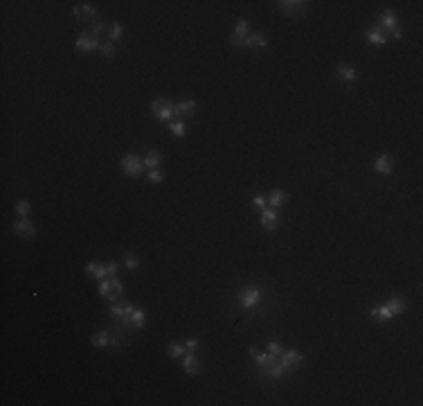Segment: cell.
Segmentation results:
<instances>
[{"label":"cell","instance_id":"6da1fadb","mask_svg":"<svg viewBox=\"0 0 423 406\" xmlns=\"http://www.w3.org/2000/svg\"><path fill=\"white\" fill-rule=\"evenodd\" d=\"M237 300L239 307L243 311H252L259 307V303L264 300V289L257 287V284H248V287H241L237 291Z\"/></svg>","mask_w":423,"mask_h":406},{"label":"cell","instance_id":"7a4b0ae2","mask_svg":"<svg viewBox=\"0 0 423 406\" xmlns=\"http://www.w3.org/2000/svg\"><path fill=\"white\" fill-rule=\"evenodd\" d=\"M133 307L131 303H111L108 307V314L115 323H120V327H131V314H133Z\"/></svg>","mask_w":423,"mask_h":406},{"label":"cell","instance_id":"3957f363","mask_svg":"<svg viewBox=\"0 0 423 406\" xmlns=\"http://www.w3.org/2000/svg\"><path fill=\"white\" fill-rule=\"evenodd\" d=\"M120 167H122V171L126 174V176L135 178V176H142L144 171V158H140L138 154H126L120 161Z\"/></svg>","mask_w":423,"mask_h":406},{"label":"cell","instance_id":"277c9868","mask_svg":"<svg viewBox=\"0 0 423 406\" xmlns=\"http://www.w3.org/2000/svg\"><path fill=\"white\" fill-rule=\"evenodd\" d=\"M151 113L155 120H174L176 118V104L169 100H155L151 102Z\"/></svg>","mask_w":423,"mask_h":406},{"label":"cell","instance_id":"5b68a950","mask_svg":"<svg viewBox=\"0 0 423 406\" xmlns=\"http://www.w3.org/2000/svg\"><path fill=\"white\" fill-rule=\"evenodd\" d=\"M99 45L101 41L92 32H81L77 36V41H74V50L77 52H95V50H99Z\"/></svg>","mask_w":423,"mask_h":406},{"label":"cell","instance_id":"8992f818","mask_svg":"<svg viewBox=\"0 0 423 406\" xmlns=\"http://www.w3.org/2000/svg\"><path fill=\"white\" fill-rule=\"evenodd\" d=\"M306 9H308V2H302V0H281L279 2V11L284 16H291V18L304 16Z\"/></svg>","mask_w":423,"mask_h":406},{"label":"cell","instance_id":"52a82bcc","mask_svg":"<svg viewBox=\"0 0 423 406\" xmlns=\"http://www.w3.org/2000/svg\"><path fill=\"white\" fill-rule=\"evenodd\" d=\"M248 25H250V23L245 21V18H241V21L237 23L234 32L230 34V43H232L234 48H245V38H248Z\"/></svg>","mask_w":423,"mask_h":406},{"label":"cell","instance_id":"ba28073f","mask_svg":"<svg viewBox=\"0 0 423 406\" xmlns=\"http://www.w3.org/2000/svg\"><path fill=\"white\" fill-rule=\"evenodd\" d=\"M11 230L16 233L18 237H23V239H34L36 237V228H34V224L30 219H18V221H14L11 224Z\"/></svg>","mask_w":423,"mask_h":406},{"label":"cell","instance_id":"9c48e42d","mask_svg":"<svg viewBox=\"0 0 423 406\" xmlns=\"http://www.w3.org/2000/svg\"><path fill=\"white\" fill-rule=\"evenodd\" d=\"M72 16L77 18V21H97V9L90 2H79V5L72 7Z\"/></svg>","mask_w":423,"mask_h":406},{"label":"cell","instance_id":"30bf717a","mask_svg":"<svg viewBox=\"0 0 423 406\" xmlns=\"http://www.w3.org/2000/svg\"><path fill=\"white\" fill-rule=\"evenodd\" d=\"M259 221H261V228L277 230V226H279V212L275 208H266V210H261Z\"/></svg>","mask_w":423,"mask_h":406},{"label":"cell","instance_id":"8fae6325","mask_svg":"<svg viewBox=\"0 0 423 406\" xmlns=\"http://www.w3.org/2000/svg\"><path fill=\"white\" fill-rule=\"evenodd\" d=\"M378 23H381V30L383 32H394L398 27V18H396V11H392V9H385L381 14V18H378Z\"/></svg>","mask_w":423,"mask_h":406},{"label":"cell","instance_id":"7c38bea8","mask_svg":"<svg viewBox=\"0 0 423 406\" xmlns=\"http://www.w3.org/2000/svg\"><path fill=\"white\" fill-rule=\"evenodd\" d=\"M365 41L369 43V45H376V48L387 45V36H385V32H383L381 27H369V30L365 32Z\"/></svg>","mask_w":423,"mask_h":406},{"label":"cell","instance_id":"4fadbf2b","mask_svg":"<svg viewBox=\"0 0 423 406\" xmlns=\"http://www.w3.org/2000/svg\"><path fill=\"white\" fill-rule=\"evenodd\" d=\"M374 171L376 174H383V176H390L392 171H394V161H392V156H387V154L378 156L374 161Z\"/></svg>","mask_w":423,"mask_h":406},{"label":"cell","instance_id":"5bb4252c","mask_svg":"<svg viewBox=\"0 0 423 406\" xmlns=\"http://www.w3.org/2000/svg\"><path fill=\"white\" fill-rule=\"evenodd\" d=\"M182 370L187 374H191V377L201 372V361H198L196 352H185V357H182Z\"/></svg>","mask_w":423,"mask_h":406},{"label":"cell","instance_id":"9a60e30c","mask_svg":"<svg viewBox=\"0 0 423 406\" xmlns=\"http://www.w3.org/2000/svg\"><path fill=\"white\" fill-rule=\"evenodd\" d=\"M335 75H338L342 81H347V84H354V81L358 79V70L351 68V66L338 64V66H335Z\"/></svg>","mask_w":423,"mask_h":406},{"label":"cell","instance_id":"2e32d148","mask_svg":"<svg viewBox=\"0 0 423 406\" xmlns=\"http://www.w3.org/2000/svg\"><path fill=\"white\" fill-rule=\"evenodd\" d=\"M281 359H284V361L291 366L293 370H297L302 364H304V354H300L297 350H293V347H291V350H284V352H281Z\"/></svg>","mask_w":423,"mask_h":406},{"label":"cell","instance_id":"e0dca14e","mask_svg":"<svg viewBox=\"0 0 423 406\" xmlns=\"http://www.w3.org/2000/svg\"><path fill=\"white\" fill-rule=\"evenodd\" d=\"M111 338H113V334L108 330H99L95 337H92V347H97V350L111 347Z\"/></svg>","mask_w":423,"mask_h":406},{"label":"cell","instance_id":"ac0fdd59","mask_svg":"<svg viewBox=\"0 0 423 406\" xmlns=\"http://www.w3.org/2000/svg\"><path fill=\"white\" fill-rule=\"evenodd\" d=\"M86 273H88L90 278H95V280H106L108 278V271H106V264H97V262H90L88 267H86Z\"/></svg>","mask_w":423,"mask_h":406},{"label":"cell","instance_id":"d6986e66","mask_svg":"<svg viewBox=\"0 0 423 406\" xmlns=\"http://www.w3.org/2000/svg\"><path fill=\"white\" fill-rule=\"evenodd\" d=\"M369 316L374 318V321H378V323H387V321H392V318H394V314L387 309V304H381V307H371Z\"/></svg>","mask_w":423,"mask_h":406},{"label":"cell","instance_id":"ffe728a7","mask_svg":"<svg viewBox=\"0 0 423 406\" xmlns=\"http://www.w3.org/2000/svg\"><path fill=\"white\" fill-rule=\"evenodd\" d=\"M266 201L270 203V208H281V205H286V201H288V194L284 192V190H272L270 192V197L266 199Z\"/></svg>","mask_w":423,"mask_h":406},{"label":"cell","instance_id":"44dd1931","mask_svg":"<svg viewBox=\"0 0 423 406\" xmlns=\"http://www.w3.org/2000/svg\"><path fill=\"white\" fill-rule=\"evenodd\" d=\"M245 48L266 50L268 48V38H266L264 34H248V38H245Z\"/></svg>","mask_w":423,"mask_h":406},{"label":"cell","instance_id":"7402d4cb","mask_svg":"<svg viewBox=\"0 0 423 406\" xmlns=\"http://www.w3.org/2000/svg\"><path fill=\"white\" fill-rule=\"evenodd\" d=\"M144 325H147V311L135 307L131 314V327L133 330H144Z\"/></svg>","mask_w":423,"mask_h":406},{"label":"cell","instance_id":"603a6c76","mask_svg":"<svg viewBox=\"0 0 423 406\" xmlns=\"http://www.w3.org/2000/svg\"><path fill=\"white\" fill-rule=\"evenodd\" d=\"M385 304H387V309H390L394 316H401L403 311L407 309V303H405L403 298H390Z\"/></svg>","mask_w":423,"mask_h":406},{"label":"cell","instance_id":"cb8c5ba5","mask_svg":"<svg viewBox=\"0 0 423 406\" xmlns=\"http://www.w3.org/2000/svg\"><path fill=\"white\" fill-rule=\"evenodd\" d=\"M160 163H162V154L160 151H149L147 156H144V167L147 169H155V167H160Z\"/></svg>","mask_w":423,"mask_h":406},{"label":"cell","instance_id":"d4e9b609","mask_svg":"<svg viewBox=\"0 0 423 406\" xmlns=\"http://www.w3.org/2000/svg\"><path fill=\"white\" fill-rule=\"evenodd\" d=\"M194 111H196L194 100H185L180 104H176V115H194Z\"/></svg>","mask_w":423,"mask_h":406},{"label":"cell","instance_id":"484cf974","mask_svg":"<svg viewBox=\"0 0 423 406\" xmlns=\"http://www.w3.org/2000/svg\"><path fill=\"white\" fill-rule=\"evenodd\" d=\"M122 36H124V25H122V23H117V21H113L111 23V30H108V41L115 43V41H120Z\"/></svg>","mask_w":423,"mask_h":406},{"label":"cell","instance_id":"4316f807","mask_svg":"<svg viewBox=\"0 0 423 406\" xmlns=\"http://www.w3.org/2000/svg\"><path fill=\"white\" fill-rule=\"evenodd\" d=\"M167 352H169V357H174V359H182L185 357V352H187V347L182 345V343L171 341L169 345H167Z\"/></svg>","mask_w":423,"mask_h":406},{"label":"cell","instance_id":"83f0119b","mask_svg":"<svg viewBox=\"0 0 423 406\" xmlns=\"http://www.w3.org/2000/svg\"><path fill=\"white\" fill-rule=\"evenodd\" d=\"M14 210H16V214L21 217V219H25L27 214H30V210H32V203L27 201V199H21V201H16Z\"/></svg>","mask_w":423,"mask_h":406},{"label":"cell","instance_id":"f1b7e54d","mask_svg":"<svg viewBox=\"0 0 423 406\" xmlns=\"http://www.w3.org/2000/svg\"><path fill=\"white\" fill-rule=\"evenodd\" d=\"M99 54L104 57V59H113V57H115V43L104 41V43L99 45Z\"/></svg>","mask_w":423,"mask_h":406},{"label":"cell","instance_id":"f546056e","mask_svg":"<svg viewBox=\"0 0 423 406\" xmlns=\"http://www.w3.org/2000/svg\"><path fill=\"white\" fill-rule=\"evenodd\" d=\"M169 131H171V135H174V138H182V135H185V131H187V124L180 122V120H178V122L174 120V122L169 124Z\"/></svg>","mask_w":423,"mask_h":406},{"label":"cell","instance_id":"4dcf8cb0","mask_svg":"<svg viewBox=\"0 0 423 406\" xmlns=\"http://www.w3.org/2000/svg\"><path fill=\"white\" fill-rule=\"evenodd\" d=\"M124 264H126L128 271H135V269H140V257L135 253H126L124 255Z\"/></svg>","mask_w":423,"mask_h":406},{"label":"cell","instance_id":"1f68e13d","mask_svg":"<svg viewBox=\"0 0 423 406\" xmlns=\"http://www.w3.org/2000/svg\"><path fill=\"white\" fill-rule=\"evenodd\" d=\"M147 181L149 183H162L164 181V171L160 169V167H155V169H149L147 171Z\"/></svg>","mask_w":423,"mask_h":406},{"label":"cell","instance_id":"d6a6232c","mask_svg":"<svg viewBox=\"0 0 423 406\" xmlns=\"http://www.w3.org/2000/svg\"><path fill=\"white\" fill-rule=\"evenodd\" d=\"M268 352L270 354H275V357H281V352H284V347H281V343L277 341V338H272V341H268Z\"/></svg>","mask_w":423,"mask_h":406},{"label":"cell","instance_id":"836d02e7","mask_svg":"<svg viewBox=\"0 0 423 406\" xmlns=\"http://www.w3.org/2000/svg\"><path fill=\"white\" fill-rule=\"evenodd\" d=\"M106 30H108V23H104V21H95V23H92V30H90V32H92L97 38H99V34H104Z\"/></svg>","mask_w":423,"mask_h":406},{"label":"cell","instance_id":"e575fe53","mask_svg":"<svg viewBox=\"0 0 423 406\" xmlns=\"http://www.w3.org/2000/svg\"><path fill=\"white\" fill-rule=\"evenodd\" d=\"M266 203H268V201H266V197H261V194H257V197L252 199V208H254V210H259V212H261V210H266V208H268Z\"/></svg>","mask_w":423,"mask_h":406},{"label":"cell","instance_id":"d590c367","mask_svg":"<svg viewBox=\"0 0 423 406\" xmlns=\"http://www.w3.org/2000/svg\"><path fill=\"white\" fill-rule=\"evenodd\" d=\"M198 345H201V343H198V338H187V341H185L187 352H196V350H198Z\"/></svg>","mask_w":423,"mask_h":406},{"label":"cell","instance_id":"8d00e7d4","mask_svg":"<svg viewBox=\"0 0 423 406\" xmlns=\"http://www.w3.org/2000/svg\"><path fill=\"white\" fill-rule=\"evenodd\" d=\"M117 269H120V264H117V262H108V264H106L108 278H115V275H117Z\"/></svg>","mask_w":423,"mask_h":406},{"label":"cell","instance_id":"74e56055","mask_svg":"<svg viewBox=\"0 0 423 406\" xmlns=\"http://www.w3.org/2000/svg\"><path fill=\"white\" fill-rule=\"evenodd\" d=\"M113 291H115L117 296H122V294H124V284L120 282L117 278H113Z\"/></svg>","mask_w":423,"mask_h":406},{"label":"cell","instance_id":"f35d334b","mask_svg":"<svg viewBox=\"0 0 423 406\" xmlns=\"http://www.w3.org/2000/svg\"><path fill=\"white\" fill-rule=\"evenodd\" d=\"M392 36L396 38V41H401V38H403V32H401V30H398V27H396V30H394V32H392Z\"/></svg>","mask_w":423,"mask_h":406}]
</instances>
